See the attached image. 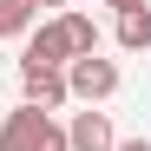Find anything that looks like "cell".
<instances>
[{
	"label": "cell",
	"mask_w": 151,
	"mask_h": 151,
	"mask_svg": "<svg viewBox=\"0 0 151 151\" xmlns=\"http://www.w3.org/2000/svg\"><path fill=\"white\" fill-rule=\"evenodd\" d=\"M0 151H66V125H53V112L13 105L0 118Z\"/></svg>",
	"instance_id": "1"
},
{
	"label": "cell",
	"mask_w": 151,
	"mask_h": 151,
	"mask_svg": "<svg viewBox=\"0 0 151 151\" xmlns=\"http://www.w3.org/2000/svg\"><path fill=\"white\" fill-rule=\"evenodd\" d=\"M112 92H118V59L86 53V59L66 66V99H79V105H105Z\"/></svg>",
	"instance_id": "2"
},
{
	"label": "cell",
	"mask_w": 151,
	"mask_h": 151,
	"mask_svg": "<svg viewBox=\"0 0 151 151\" xmlns=\"http://www.w3.org/2000/svg\"><path fill=\"white\" fill-rule=\"evenodd\" d=\"M20 66H46V72H66V66H72V46H66V33H59V20H46V27L27 33V59H20Z\"/></svg>",
	"instance_id": "3"
},
{
	"label": "cell",
	"mask_w": 151,
	"mask_h": 151,
	"mask_svg": "<svg viewBox=\"0 0 151 151\" xmlns=\"http://www.w3.org/2000/svg\"><path fill=\"white\" fill-rule=\"evenodd\" d=\"M20 105H33V112H59L66 105V72H46V66H20Z\"/></svg>",
	"instance_id": "4"
},
{
	"label": "cell",
	"mask_w": 151,
	"mask_h": 151,
	"mask_svg": "<svg viewBox=\"0 0 151 151\" xmlns=\"http://www.w3.org/2000/svg\"><path fill=\"white\" fill-rule=\"evenodd\" d=\"M118 138H112V118L99 112V105H86V112H72V125H66V151H112Z\"/></svg>",
	"instance_id": "5"
},
{
	"label": "cell",
	"mask_w": 151,
	"mask_h": 151,
	"mask_svg": "<svg viewBox=\"0 0 151 151\" xmlns=\"http://www.w3.org/2000/svg\"><path fill=\"white\" fill-rule=\"evenodd\" d=\"M59 33H66V46H72V59H86V53H99V27H92V20L86 13H59Z\"/></svg>",
	"instance_id": "6"
},
{
	"label": "cell",
	"mask_w": 151,
	"mask_h": 151,
	"mask_svg": "<svg viewBox=\"0 0 151 151\" xmlns=\"http://www.w3.org/2000/svg\"><path fill=\"white\" fill-rule=\"evenodd\" d=\"M118 46H125V53H151V7L118 13Z\"/></svg>",
	"instance_id": "7"
},
{
	"label": "cell",
	"mask_w": 151,
	"mask_h": 151,
	"mask_svg": "<svg viewBox=\"0 0 151 151\" xmlns=\"http://www.w3.org/2000/svg\"><path fill=\"white\" fill-rule=\"evenodd\" d=\"M33 27H40V7H33V0H0V40L33 33Z\"/></svg>",
	"instance_id": "8"
},
{
	"label": "cell",
	"mask_w": 151,
	"mask_h": 151,
	"mask_svg": "<svg viewBox=\"0 0 151 151\" xmlns=\"http://www.w3.org/2000/svg\"><path fill=\"white\" fill-rule=\"evenodd\" d=\"M112 151H151V138H118Z\"/></svg>",
	"instance_id": "9"
},
{
	"label": "cell",
	"mask_w": 151,
	"mask_h": 151,
	"mask_svg": "<svg viewBox=\"0 0 151 151\" xmlns=\"http://www.w3.org/2000/svg\"><path fill=\"white\" fill-rule=\"evenodd\" d=\"M105 7H118V13H132V7H151V0H105Z\"/></svg>",
	"instance_id": "10"
},
{
	"label": "cell",
	"mask_w": 151,
	"mask_h": 151,
	"mask_svg": "<svg viewBox=\"0 0 151 151\" xmlns=\"http://www.w3.org/2000/svg\"><path fill=\"white\" fill-rule=\"evenodd\" d=\"M33 7H53V13H66V0H33Z\"/></svg>",
	"instance_id": "11"
},
{
	"label": "cell",
	"mask_w": 151,
	"mask_h": 151,
	"mask_svg": "<svg viewBox=\"0 0 151 151\" xmlns=\"http://www.w3.org/2000/svg\"><path fill=\"white\" fill-rule=\"evenodd\" d=\"M0 72H7V53H0Z\"/></svg>",
	"instance_id": "12"
}]
</instances>
